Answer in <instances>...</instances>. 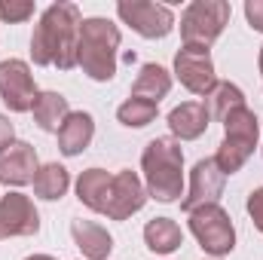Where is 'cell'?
Listing matches in <instances>:
<instances>
[{"mask_svg": "<svg viewBox=\"0 0 263 260\" xmlns=\"http://www.w3.org/2000/svg\"><path fill=\"white\" fill-rule=\"evenodd\" d=\"M40 230V214L25 193H6L0 199V239L34 236Z\"/></svg>", "mask_w": 263, "mask_h": 260, "instance_id": "obj_11", "label": "cell"}, {"mask_svg": "<svg viewBox=\"0 0 263 260\" xmlns=\"http://www.w3.org/2000/svg\"><path fill=\"white\" fill-rule=\"evenodd\" d=\"M83 15L77 3H52L43 9L40 25L31 37V59L34 65H55L59 70L77 67V43H80Z\"/></svg>", "mask_w": 263, "mask_h": 260, "instance_id": "obj_1", "label": "cell"}, {"mask_svg": "<svg viewBox=\"0 0 263 260\" xmlns=\"http://www.w3.org/2000/svg\"><path fill=\"white\" fill-rule=\"evenodd\" d=\"M230 22V3L223 0H193L181 15V37L184 46L208 49Z\"/></svg>", "mask_w": 263, "mask_h": 260, "instance_id": "obj_4", "label": "cell"}, {"mask_svg": "<svg viewBox=\"0 0 263 260\" xmlns=\"http://www.w3.org/2000/svg\"><path fill=\"white\" fill-rule=\"evenodd\" d=\"M147 202V187L141 184V178L135 172H117L110 181V193H107V208L104 214L110 220H126L135 211H141Z\"/></svg>", "mask_w": 263, "mask_h": 260, "instance_id": "obj_10", "label": "cell"}, {"mask_svg": "<svg viewBox=\"0 0 263 260\" xmlns=\"http://www.w3.org/2000/svg\"><path fill=\"white\" fill-rule=\"evenodd\" d=\"M92 135H95V120H92V114H86V110H70L67 120L62 123V129H59V150H62L65 156H77V153H83V150L92 144Z\"/></svg>", "mask_w": 263, "mask_h": 260, "instance_id": "obj_14", "label": "cell"}, {"mask_svg": "<svg viewBox=\"0 0 263 260\" xmlns=\"http://www.w3.org/2000/svg\"><path fill=\"white\" fill-rule=\"evenodd\" d=\"M223 138H239V141L257 144V138H260V120L254 117V110H248V104L236 107L223 120Z\"/></svg>", "mask_w": 263, "mask_h": 260, "instance_id": "obj_23", "label": "cell"}, {"mask_svg": "<svg viewBox=\"0 0 263 260\" xmlns=\"http://www.w3.org/2000/svg\"><path fill=\"white\" fill-rule=\"evenodd\" d=\"M34 15V3H28V0H18V3H3L0 0V22H9V25H15V22H28Z\"/></svg>", "mask_w": 263, "mask_h": 260, "instance_id": "obj_25", "label": "cell"}, {"mask_svg": "<svg viewBox=\"0 0 263 260\" xmlns=\"http://www.w3.org/2000/svg\"><path fill=\"white\" fill-rule=\"evenodd\" d=\"M37 150L28 141H15L9 150L0 153V184L6 187H25L37 175Z\"/></svg>", "mask_w": 263, "mask_h": 260, "instance_id": "obj_12", "label": "cell"}, {"mask_svg": "<svg viewBox=\"0 0 263 260\" xmlns=\"http://www.w3.org/2000/svg\"><path fill=\"white\" fill-rule=\"evenodd\" d=\"M248 214H251L254 227L263 233V187H257L254 193L248 196Z\"/></svg>", "mask_w": 263, "mask_h": 260, "instance_id": "obj_26", "label": "cell"}, {"mask_svg": "<svg viewBox=\"0 0 263 260\" xmlns=\"http://www.w3.org/2000/svg\"><path fill=\"white\" fill-rule=\"evenodd\" d=\"M190 230L199 239L202 251L214 254V257H223L236 248V230H233V220L230 214L214 202V205H202L196 211H190Z\"/></svg>", "mask_w": 263, "mask_h": 260, "instance_id": "obj_5", "label": "cell"}, {"mask_svg": "<svg viewBox=\"0 0 263 260\" xmlns=\"http://www.w3.org/2000/svg\"><path fill=\"white\" fill-rule=\"evenodd\" d=\"M117 15L147 40H159V37L172 34V28H175L172 9L162 3H150V0H120Z\"/></svg>", "mask_w": 263, "mask_h": 260, "instance_id": "obj_6", "label": "cell"}, {"mask_svg": "<svg viewBox=\"0 0 263 260\" xmlns=\"http://www.w3.org/2000/svg\"><path fill=\"white\" fill-rule=\"evenodd\" d=\"M223 181H227V175L217 169L214 156L211 159H199L193 165V172H190V190L181 199V208L190 214V211H196L202 205H214L220 199V193H223Z\"/></svg>", "mask_w": 263, "mask_h": 260, "instance_id": "obj_9", "label": "cell"}, {"mask_svg": "<svg viewBox=\"0 0 263 260\" xmlns=\"http://www.w3.org/2000/svg\"><path fill=\"white\" fill-rule=\"evenodd\" d=\"M110 181H114V175H107L104 169H86V172L77 178V199H80L86 208L104 214V208H107V193H110Z\"/></svg>", "mask_w": 263, "mask_h": 260, "instance_id": "obj_16", "label": "cell"}, {"mask_svg": "<svg viewBox=\"0 0 263 260\" xmlns=\"http://www.w3.org/2000/svg\"><path fill=\"white\" fill-rule=\"evenodd\" d=\"M117 120L123 126H129V129H144L147 123L156 120V104L153 101H144V98H129L126 104H120Z\"/></svg>", "mask_w": 263, "mask_h": 260, "instance_id": "obj_24", "label": "cell"}, {"mask_svg": "<svg viewBox=\"0 0 263 260\" xmlns=\"http://www.w3.org/2000/svg\"><path fill=\"white\" fill-rule=\"evenodd\" d=\"M117 49H120V28L107 18H83L80 43H77V65L95 83H107L117 73Z\"/></svg>", "mask_w": 263, "mask_h": 260, "instance_id": "obj_3", "label": "cell"}, {"mask_svg": "<svg viewBox=\"0 0 263 260\" xmlns=\"http://www.w3.org/2000/svg\"><path fill=\"white\" fill-rule=\"evenodd\" d=\"M144 242H147V248L156 251V254H172V251L181 248L184 233H181V227H178L172 217H153V220L144 227Z\"/></svg>", "mask_w": 263, "mask_h": 260, "instance_id": "obj_19", "label": "cell"}, {"mask_svg": "<svg viewBox=\"0 0 263 260\" xmlns=\"http://www.w3.org/2000/svg\"><path fill=\"white\" fill-rule=\"evenodd\" d=\"M67 187H70V175H67L65 165H59V162H46L34 175V193L40 199H46V202L62 199L67 193Z\"/></svg>", "mask_w": 263, "mask_h": 260, "instance_id": "obj_21", "label": "cell"}, {"mask_svg": "<svg viewBox=\"0 0 263 260\" xmlns=\"http://www.w3.org/2000/svg\"><path fill=\"white\" fill-rule=\"evenodd\" d=\"M70 236H73L77 248L83 251V257L89 260H107V254L114 251L110 233L101 224H95V220H73L70 224Z\"/></svg>", "mask_w": 263, "mask_h": 260, "instance_id": "obj_15", "label": "cell"}, {"mask_svg": "<svg viewBox=\"0 0 263 260\" xmlns=\"http://www.w3.org/2000/svg\"><path fill=\"white\" fill-rule=\"evenodd\" d=\"M175 73H178V80H181L193 95H208V92L214 89V83H217L211 52L202 49V46H184V49L175 55Z\"/></svg>", "mask_w": 263, "mask_h": 260, "instance_id": "obj_8", "label": "cell"}, {"mask_svg": "<svg viewBox=\"0 0 263 260\" xmlns=\"http://www.w3.org/2000/svg\"><path fill=\"white\" fill-rule=\"evenodd\" d=\"M25 260H55V257H49V254H31V257H25Z\"/></svg>", "mask_w": 263, "mask_h": 260, "instance_id": "obj_29", "label": "cell"}, {"mask_svg": "<svg viewBox=\"0 0 263 260\" xmlns=\"http://www.w3.org/2000/svg\"><path fill=\"white\" fill-rule=\"evenodd\" d=\"M147 196L156 202H175L184 190V153L175 138H153L141 153Z\"/></svg>", "mask_w": 263, "mask_h": 260, "instance_id": "obj_2", "label": "cell"}, {"mask_svg": "<svg viewBox=\"0 0 263 260\" xmlns=\"http://www.w3.org/2000/svg\"><path fill=\"white\" fill-rule=\"evenodd\" d=\"M254 147L257 144H248V141H239V138H223L220 147H217V153H214V162H217V169L223 175H236L251 159Z\"/></svg>", "mask_w": 263, "mask_h": 260, "instance_id": "obj_22", "label": "cell"}, {"mask_svg": "<svg viewBox=\"0 0 263 260\" xmlns=\"http://www.w3.org/2000/svg\"><path fill=\"white\" fill-rule=\"evenodd\" d=\"M31 110H34V123L43 132H59L62 123L67 120V114H70L67 98L62 92H40Z\"/></svg>", "mask_w": 263, "mask_h": 260, "instance_id": "obj_20", "label": "cell"}, {"mask_svg": "<svg viewBox=\"0 0 263 260\" xmlns=\"http://www.w3.org/2000/svg\"><path fill=\"white\" fill-rule=\"evenodd\" d=\"M245 18H248V25L254 31L263 34V0H248L245 3Z\"/></svg>", "mask_w": 263, "mask_h": 260, "instance_id": "obj_27", "label": "cell"}, {"mask_svg": "<svg viewBox=\"0 0 263 260\" xmlns=\"http://www.w3.org/2000/svg\"><path fill=\"white\" fill-rule=\"evenodd\" d=\"M208 110L202 101H184L168 114V129L175 135V141H196L208 129Z\"/></svg>", "mask_w": 263, "mask_h": 260, "instance_id": "obj_13", "label": "cell"}, {"mask_svg": "<svg viewBox=\"0 0 263 260\" xmlns=\"http://www.w3.org/2000/svg\"><path fill=\"white\" fill-rule=\"evenodd\" d=\"M214 260H220V257H214Z\"/></svg>", "mask_w": 263, "mask_h": 260, "instance_id": "obj_31", "label": "cell"}, {"mask_svg": "<svg viewBox=\"0 0 263 260\" xmlns=\"http://www.w3.org/2000/svg\"><path fill=\"white\" fill-rule=\"evenodd\" d=\"M168 92H172V73L162 65H144L132 83V98H144L153 104H159Z\"/></svg>", "mask_w": 263, "mask_h": 260, "instance_id": "obj_17", "label": "cell"}, {"mask_svg": "<svg viewBox=\"0 0 263 260\" xmlns=\"http://www.w3.org/2000/svg\"><path fill=\"white\" fill-rule=\"evenodd\" d=\"M37 86H34V73L22 59H6L0 62V98L12 114H25L34 107L37 101Z\"/></svg>", "mask_w": 263, "mask_h": 260, "instance_id": "obj_7", "label": "cell"}, {"mask_svg": "<svg viewBox=\"0 0 263 260\" xmlns=\"http://www.w3.org/2000/svg\"><path fill=\"white\" fill-rule=\"evenodd\" d=\"M12 144H15V129H12V123L0 114V153H3V150H9Z\"/></svg>", "mask_w": 263, "mask_h": 260, "instance_id": "obj_28", "label": "cell"}, {"mask_svg": "<svg viewBox=\"0 0 263 260\" xmlns=\"http://www.w3.org/2000/svg\"><path fill=\"white\" fill-rule=\"evenodd\" d=\"M205 110H208V120H217V123H223L236 107H242L245 104V95H242V89L236 86V83H227V80H217L214 83V89L205 95Z\"/></svg>", "mask_w": 263, "mask_h": 260, "instance_id": "obj_18", "label": "cell"}, {"mask_svg": "<svg viewBox=\"0 0 263 260\" xmlns=\"http://www.w3.org/2000/svg\"><path fill=\"white\" fill-rule=\"evenodd\" d=\"M260 73H263V46H260Z\"/></svg>", "mask_w": 263, "mask_h": 260, "instance_id": "obj_30", "label": "cell"}]
</instances>
